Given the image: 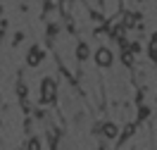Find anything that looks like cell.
I'll list each match as a JSON object with an SVG mask.
<instances>
[{
	"mask_svg": "<svg viewBox=\"0 0 157 150\" xmlns=\"http://www.w3.org/2000/svg\"><path fill=\"white\" fill-rule=\"evenodd\" d=\"M40 100L43 102H52L55 100V81L52 79H43V83H40Z\"/></svg>",
	"mask_w": 157,
	"mask_h": 150,
	"instance_id": "6da1fadb",
	"label": "cell"
},
{
	"mask_svg": "<svg viewBox=\"0 0 157 150\" xmlns=\"http://www.w3.org/2000/svg\"><path fill=\"white\" fill-rule=\"evenodd\" d=\"M121 62H124L126 67H131V64H133V50H124V52H121Z\"/></svg>",
	"mask_w": 157,
	"mask_h": 150,
	"instance_id": "8992f818",
	"label": "cell"
},
{
	"mask_svg": "<svg viewBox=\"0 0 157 150\" xmlns=\"http://www.w3.org/2000/svg\"><path fill=\"white\" fill-rule=\"evenodd\" d=\"M102 136H105V138H117V126H114L112 121L102 124Z\"/></svg>",
	"mask_w": 157,
	"mask_h": 150,
	"instance_id": "277c9868",
	"label": "cell"
},
{
	"mask_svg": "<svg viewBox=\"0 0 157 150\" xmlns=\"http://www.w3.org/2000/svg\"><path fill=\"white\" fill-rule=\"evenodd\" d=\"M152 40H157V33H155V38H152Z\"/></svg>",
	"mask_w": 157,
	"mask_h": 150,
	"instance_id": "ba28073f",
	"label": "cell"
},
{
	"mask_svg": "<svg viewBox=\"0 0 157 150\" xmlns=\"http://www.w3.org/2000/svg\"><path fill=\"white\" fill-rule=\"evenodd\" d=\"M26 150H40L38 138H31V140H29V145H26Z\"/></svg>",
	"mask_w": 157,
	"mask_h": 150,
	"instance_id": "52a82bcc",
	"label": "cell"
},
{
	"mask_svg": "<svg viewBox=\"0 0 157 150\" xmlns=\"http://www.w3.org/2000/svg\"><path fill=\"white\" fill-rule=\"evenodd\" d=\"M76 57H78V60H86V57H88V45H86V43H78Z\"/></svg>",
	"mask_w": 157,
	"mask_h": 150,
	"instance_id": "5b68a950",
	"label": "cell"
},
{
	"mask_svg": "<svg viewBox=\"0 0 157 150\" xmlns=\"http://www.w3.org/2000/svg\"><path fill=\"white\" fill-rule=\"evenodd\" d=\"M43 57H45V52H43L40 48H31L29 55H26V64H29V67H38Z\"/></svg>",
	"mask_w": 157,
	"mask_h": 150,
	"instance_id": "3957f363",
	"label": "cell"
},
{
	"mask_svg": "<svg viewBox=\"0 0 157 150\" xmlns=\"http://www.w3.org/2000/svg\"><path fill=\"white\" fill-rule=\"evenodd\" d=\"M95 62H98V67H109V64H112V52H109V48H98L95 50Z\"/></svg>",
	"mask_w": 157,
	"mask_h": 150,
	"instance_id": "7a4b0ae2",
	"label": "cell"
}]
</instances>
